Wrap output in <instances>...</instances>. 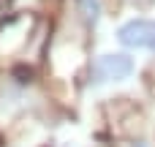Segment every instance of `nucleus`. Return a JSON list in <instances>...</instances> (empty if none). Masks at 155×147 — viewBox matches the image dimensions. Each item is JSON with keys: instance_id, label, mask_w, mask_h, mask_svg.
<instances>
[{"instance_id": "nucleus-1", "label": "nucleus", "mask_w": 155, "mask_h": 147, "mask_svg": "<svg viewBox=\"0 0 155 147\" xmlns=\"http://www.w3.org/2000/svg\"><path fill=\"white\" fill-rule=\"evenodd\" d=\"M35 27V16L33 14H14L0 25V60H8L14 55H19L25 49V44L30 41V33Z\"/></svg>"}, {"instance_id": "nucleus-2", "label": "nucleus", "mask_w": 155, "mask_h": 147, "mask_svg": "<svg viewBox=\"0 0 155 147\" xmlns=\"http://www.w3.org/2000/svg\"><path fill=\"white\" fill-rule=\"evenodd\" d=\"M106 112H109V117H112V128H114L120 136H136V134H142V128H144V115H142V109H139L136 104H131V101H125V98H117V101H112V104L106 106Z\"/></svg>"}, {"instance_id": "nucleus-3", "label": "nucleus", "mask_w": 155, "mask_h": 147, "mask_svg": "<svg viewBox=\"0 0 155 147\" xmlns=\"http://www.w3.org/2000/svg\"><path fill=\"white\" fill-rule=\"evenodd\" d=\"M134 71L131 57L125 55H104L93 63V76L95 82H112V79H125Z\"/></svg>"}, {"instance_id": "nucleus-4", "label": "nucleus", "mask_w": 155, "mask_h": 147, "mask_svg": "<svg viewBox=\"0 0 155 147\" xmlns=\"http://www.w3.org/2000/svg\"><path fill=\"white\" fill-rule=\"evenodd\" d=\"M120 41L125 46H144V49H153L155 46V22H144V19H136V22H128L125 27H120Z\"/></svg>"}, {"instance_id": "nucleus-5", "label": "nucleus", "mask_w": 155, "mask_h": 147, "mask_svg": "<svg viewBox=\"0 0 155 147\" xmlns=\"http://www.w3.org/2000/svg\"><path fill=\"white\" fill-rule=\"evenodd\" d=\"M0 147H3V136H0Z\"/></svg>"}]
</instances>
